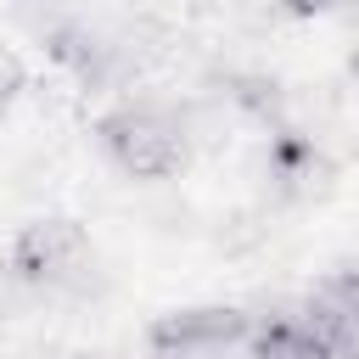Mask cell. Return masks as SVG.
Here are the masks:
<instances>
[{
    "mask_svg": "<svg viewBox=\"0 0 359 359\" xmlns=\"http://www.w3.org/2000/svg\"><path fill=\"white\" fill-rule=\"evenodd\" d=\"M95 140L107 151V163L123 180H174L191 163V140L180 123V95L168 90H129L123 101H112L95 123Z\"/></svg>",
    "mask_w": 359,
    "mask_h": 359,
    "instance_id": "obj_1",
    "label": "cell"
},
{
    "mask_svg": "<svg viewBox=\"0 0 359 359\" xmlns=\"http://www.w3.org/2000/svg\"><path fill=\"white\" fill-rule=\"evenodd\" d=\"M90 258H95L90 230H84L79 219H67V213L28 219V224L11 236V247H6V264L17 269V280H28L45 303H50V297H56Z\"/></svg>",
    "mask_w": 359,
    "mask_h": 359,
    "instance_id": "obj_2",
    "label": "cell"
},
{
    "mask_svg": "<svg viewBox=\"0 0 359 359\" xmlns=\"http://www.w3.org/2000/svg\"><path fill=\"white\" fill-rule=\"evenodd\" d=\"M252 314L236 303H191L168 309L146 331V359H191V353H247Z\"/></svg>",
    "mask_w": 359,
    "mask_h": 359,
    "instance_id": "obj_3",
    "label": "cell"
},
{
    "mask_svg": "<svg viewBox=\"0 0 359 359\" xmlns=\"http://www.w3.org/2000/svg\"><path fill=\"white\" fill-rule=\"evenodd\" d=\"M17 90H22V67H17V56L0 45V112L17 101Z\"/></svg>",
    "mask_w": 359,
    "mask_h": 359,
    "instance_id": "obj_4",
    "label": "cell"
},
{
    "mask_svg": "<svg viewBox=\"0 0 359 359\" xmlns=\"http://www.w3.org/2000/svg\"><path fill=\"white\" fill-rule=\"evenodd\" d=\"M353 107H359V56H353Z\"/></svg>",
    "mask_w": 359,
    "mask_h": 359,
    "instance_id": "obj_5",
    "label": "cell"
}]
</instances>
